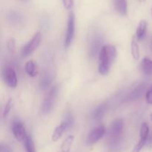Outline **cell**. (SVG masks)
<instances>
[{
	"label": "cell",
	"mask_w": 152,
	"mask_h": 152,
	"mask_svg": "<svg viewBox=\"0 0 152 152\" xmlns=\"http://www.w3.org/2000/svg\"><path fill=\"white\" fill-rule=\"evenodd\" d=\"M74 141V136H73V135H69V136L67 137L65 139V140L63 141V142L62 143L59 152H70L71 145H72Z\"/></svg>",
	"instance_id": "18"
},
{
	"label": "cell",
	"mask_w": 152,
	"mask_h": 152,
	"mask_svg": "<svg viewBox=\"0 0 152 152\" xmlns=\"http://www.w3.org/2000/svg\"><path fill=\"white\" fill-rule=\"evenodd\" d=\"M106 132V129L104 126H99L98 127L94 129L88 134L86 139V144L88 145H93L102 139Z\"/></svg>",
	"instance_id": "6"
},
{
	"label": "cell",
	"mask_w": 152,
	"mask_h": 152,
	"mask_svg": "<svg viewBox=\"0 0 152 152\" xmlns=\"http://www.w3.org/2000/svg\"><path fill=\"white\" fill-rule=\"evenodd\" d=\"M150 134V129L148 123H143L141 125L140 132V139L139 142H137L134 148L133 152H140L142 150V148L145 146V144L147 143L148 137Z\"/></svg>",
	"instance_id": "7"
},
{
	"label": "cell",
	"mask_w": 152,
	"mask_h": 152,
	"mask_svg": "<svg viewBox=\"0 0 152 152\" xmlns=\"http://www.w3.org/2000/svg\"><path fill=\"white\" fill-rule=\"evenodd\" d=\"M7 48L11 53H14L16 46H15V40L13 39H10L7 42Z\"/></svg>",
	"instance_id": "25"
},
{
	"label": "cell",
	"mask_w": 152,
	"mask_h": 152,
	"mask_svg": "<svg viewBox=\"0 0 152 152\" xmlns=\"http://www.w3.org/2000/svg\"><path fill=\"white\" fill-rule=\"evenodd\" d=\"M64 121H65L67 123L68 126V129L72 127L73 124H74V118H73V116L71 113H67L66 115H65V118L64 120Z\"/></svg>",
	"instance_id": "23"
},
{
	"label": "cell",
	"mask_w": 152,
	"mask_h": 152,
	"mask_svg": "<svg viewBox=\"0 0 152 152\" xmlns=\"http://www.w3.org/2000/svg\"><path fill=\"white\" fill-rule=\"evenodd\" d=\"M151 48H152V40H151Z\"/></svg>",
	"instance_id": "30"
},
{
	"label": "cell",
	"mask_w": 152,
	"mask_h": 152,
	"mask_svg": "<svg viewBox=\"0 0 152 152\" xmlns=\"http://www.w3.org/2000/svg\"><path fill=\"white\" fill-rule=\"evenodd\" d=\"M124 123L122 119H116L111 125L108 132V142L111 148H115L120 145L123 137Z\"/></svg>",
	"instance_id": "2"
},
{
	"label": "cell",
	"mask_w": 152,
	"mask_h": 152,
	"mask_svg": "<svg viewBox=\"0 0 152 152\" xmlns=\"http://www.w3.org/2000/svg\"><path fill=\"white\" fill-rule=\"evenodd\" d=\"M75 32V16L73 12L69 13L68 19V25H67V31L65 34V43L64 45L65 48H68L73 41Z\"/></svg>",
	"instance_id": "5"
},
{
	"label": "cell",
	"mask_w": 152,
	"mask_h": 152,
	"mask_svg": "<svg viewBox=\"0 0 152 152\" xmlns=\"http://www.w3.org/2000/svg\"><path fill=\"white\" fill-rule=\"evenodd\" d=\"M117 57V49L111 45H103L99 52V65L98 67L99 73L106 75L111 68V65Z\"/></svg>",
	"instance_id": "1"
},
{
	"label": "cell",
	"mask_w": 152,
	"mask_h": 152,
	"mask_svg": "<svg viewBox=\"0 0 152 152\" xmlns=\"http://www.w3.org/2000/svg\"><path fill=\"white\" fill-rule=\"evenodd\" d=\"M42 40V34L40 31L36 33L33 38L22 47L21 53L22 56H28L33 53L39 45Z\"/></svg>",
	"instance_id": "4"
},
{
	"label": "cell",
	"mask_w": 152,
	"mask_h": 152,
	"mask_svg": "<svg viewBox=\"0 0 152 152\" xmlns=\"http://www.w3.org/2000/svg\"><path fill=\"white\" fill-rule=\"evenodd\" d=\"M147 143H148V145H152V132L149 134L148 141H147Z\"/></svg>",
	"instance_id": "28"
},
{
	"label": "cell",
	"mask_w": 152,
	"mask_h": 152,
	"mask_svg": "<svg viewBox=\"0 0 152 152\" xmlns=\"http://www.w3.org/2000/svg\"><path fill=\"white\" fill-rule=\"evenodd\" d=\"M64 7L66 10H71L74 6V0H62Z\"/></svg>",
	"instance_id": "24"
},
{
	"label": "cell",
	"mask_w": 152,
	"mask_h": 152,
	"mask_svg": "<svg viewBox=\"0 0 152 152\" xmlns=\"http://www.w3.org/2000/svg\"><path fill=\"white\" fill-rule=\"evenodd\" d=\"M25 71L31 77H35L38 75V68L37 63L33 60H29L25 65Z\"/></svg>",
	"instance_id": "15"
},
{
	"label": "cell",
	"mask_w": 152,
	"mask_h": 152,
	"mask_svg": "<svg viewBox=\"0 0 152 152\" xmlns=\"http://www.w3.org/2000/svg\"><path fill=\"white\" fill-rule=\"evenodd\" d=\"M52 82V78L50 76H45L42 78V80H41V83H40V86L42 89H46L50 86V85L51 84Z\"/></svg>",
	"instance_id": "22"
},
{
	"label": "cell",
	"mask_w": 152,
	"mask_h": 152,
	"mask_svg": "<svg viewBox=\"0 0 152 152\" xmlns=\"http://www.w3.org/2000/svg\"><path fill=\"white\" fill-rule=\"evenodd\" d=\"M147 28H148V24H147L146 21L144 20V19L141 20L138 25L136 32L137 39L138 40L140 41L145 38L147 33Z\"/></svg>",
	"instance_id": "13"
},
{
	"label": "cell",
	"mask_w": 152,
	"mask_h": 152,
	"mask_svg": "<svg viewBox=\"0 0 152 152\" xmlns=\"http://www.w3.org/2000/svg\"><path fill=\"white\" fill-rule=\"evenodd\" d=\"M4 82L10 88H16L17 86V76L15 70L11 67H6L2 71Z\"/></svg>",
	"instance_id": "9"
},
{
	"label": "cell",
	"mask_w": 152,
	"mask_h": 152,
	"mask_svg": "<svg viewBox=\"0 0 152 152\" xmlns=\"http://www.w3.org/2000/svg\"><path fill=\"white\" fill-rule=\"evenodd\" d=\"M114 6L119 13L126 16L128 12V4L126 0H114Z\"/></svg>",
	"instance_id": "16"
},
{
	"label": "cell",
	"mask_w": 152,
	"mask_h": 152,
	"mask_svg": "<svg viewBox=\"0 0 152 152\" xmlns=\"http://www.w3.org/2000/svg\"><path fill=\"white\" fill-rule=\"evenodd\" d=\"M0 152H13V149L7 144H1L0 145Z\"/></svg>",
	"instance_id": "27"
},
{
	"label": "cell",
	"mask_w": 152,
	"mask_h": 152,
	"mask_svg": "<svg viewBox=\"0 0 152 152\" xmlns=\"http://www.w3.org/2000/svg\"><path fill=\"white\" fill-rule=\"evenodd\" d=\"M151 14H152V7H151Z\"/></svg>",
	"instance_id": "31"
},
{
	"label": "cell",
	"mask_w": 152,
	"mask_h": 152,
	"mask_svg": "<svg viewBox=\"0 0 152 152\" xmlns=\"http://www.w3.org/2000/svg\"><path fill=\"white\" fill-rule=\"evenodd\" d=\"M131 48H132V56H133V58L135 60H138L140 58V48L139 45H138L137 41L134 37H133V39H132Z\"/></svg>",
	"instance_id": "19"
},
{
	"label": "cell",
	"mask_w": 152,
	"mask_h": 152,
	"mask_svg": "<svg viewBox=\"0 0 152 152\" xmlns=\"http://www.w3.org/2000/svg\"><path fill=\"white\" fill-rule=\"evenodd\" d=\"M13 99L10 98V99H9L8 100H7V102H6L5 105H4V108H3L2 117H4V118H5V117H7V115H8L9 113H10V110H11L12 107H13Z\"/></svg>",
	"instance_id": "21"
},
{
	"label": "cell",
	"mask_w": 152,
	"mask_h": 152,
	"mask_svg": "<svg viewBox=\"0 0 152 152\" xmlns=\"http://www.w3.org/2000/svg\"><path fill=\"white\" fill-rule=\"evenodd\" d=\"M12 131H13V134L15 138L19 142H22L25 140L28 135L26 133V130H25V125L19 119H16L13 122Z\"/></svg>",
	"instance_id": "8"
},
{
	"label": "cell",
	"mask_w": 152,
	"mask_h": 152,
	"mask_svg": "<svg viewBox=\"0 0 152 152\" xmlns=\"http://www.w3.org/2000/svg\"><path fill=\"white\" fill-rule=\"evenodd\" d=\"M145 90H146V86L145 85H140L138 87H137L132 93L130 94L129 96V100H137V99H139L143 96V94L145 92Z\"/></svg>",
	"instance_id": "12"
},
{
	"label": "cell",
	"mask_w": 152,
	"mask_h": 152,
	"mask_svg": "<svg viewBox=\"0 0 152 152\" xmlns=\"http://www.w3.org/2000/svg\"><path fill=\"white\" fill-rule=\"evenodd\" d=\"M24 142H25V148L26 152H36L34 140L31 135H27Z\"/></svg>",
	"instance_id": "20"
},
{
	"label": "cell",
	"mask_w": 152,
	"mask_h": 152,
	"mask_svg": "<svg viewBox=\"0 0 152 152\" xmlns=\"http://www.w3.org/2000/svg\"><path fill=\"white\" fill-rule=\"evenodd\" d=\"M142 70L146 75H152V60L148 57L143 58L142 61Z\"/></svg>",
	"instance_id": "17"
},
{
	"label": "cell",
	"mask_w": 152,
	"mask_h": 152,
	"mask_svg": "<svg viewBox=\"0 0 152 152\" xmlns=\"http://www.w3.org/2000/svg\"><path fill=\"white\" fill-rule=\"evenodd\" d=\"M57 94L58 89L56 86L52 88L49 91L48 94L46 95L44 101L42 102V105L41 111L42 114H47L52 111L55 105V102H56Z\"/></svg>",
	"instance_id": "3"
},
{
	"label": "cell",
	"mask_w": 152,
	"mask_h": 152,
	"mask_svg": "<svg viewBox=\"0 0 152 152\" xmlns=\"http://www.w3.org/2000/svg\"><path fill=\"white\" fill-rule=\"evenodd\" d=\"M150 119H151V122H152V113L151 114H150Z\"/></svg>",
	"instance_id": "29"
},
{
	"label": "cell",
	"mask_w": 152,
	"mask_h": 152,
	"mask_svg": "<svg viewBox=\"0 0 152 152\" xmlns=\"http://www.w3.org/2000/svg\"><path fill=\"white\" fill-rule=\"evenodd\" d=\"M145 99L147 103L152 105V87L150 88L145 93Z\"/></svg>",
	"instance_id": "26"
},
{
	"label": "cell",
	"mask_w": 152,
	"mask_h": 152,
	"mask_svg": "<svg viewBox=\"0 0 152 152\" xmlns=\"http://www.w3.org/2000/svg\"><path fill=\"white\" fill-rule=\"evenodd\" d=\"M68 129V126L67 124V123L65 121H62L60 123V125H59L58 126H56V129H55L54 132H53V135H52V140L53 142H56L57 140H59L61 138V137L62 136L64 132L66 130Z\"/></svg>",
	"instance_id": "10"
},
{
	"label": "cell",
	"mask_w": 152,
	"mask_h": 152,
	"mask_svg": "<svg viewBox=\"0 0 152 152\" xmlns=\"http://www.w3.org/2000/svg\"><path fill=\"white\" fill-rule=\"evenodd\" d=\"M107 110V105L103 103L98 105L93 112V119L95 121H99L102 119Z\"/></svg>",
	"instance_id": "14"
},
{
	"label": "cell",
	"mask_w": 152,
	"mask_h": 152,
	"mask_svg": "<svg viewBox=\"0 0 152 152\" xmlns=\"http://www.w3.org/2000/svg\"><path fill=\"white\" fill-rule=\"evenodd\" d=\"M92 40L93 41L91 42L90 47V56L91 57H94L96 56L98 51L99 52L101 48H100L101 44H102V38H100V37L99 36H96Z\"/></svg>",
	"instance_id": "11"
}]
</instances>
